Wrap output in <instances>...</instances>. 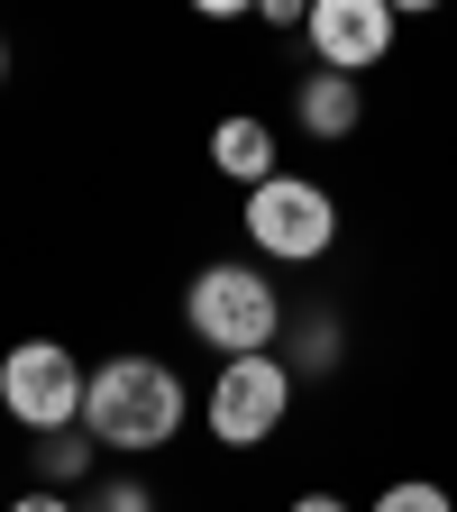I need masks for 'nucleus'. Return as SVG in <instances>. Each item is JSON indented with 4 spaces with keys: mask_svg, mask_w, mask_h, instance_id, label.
I'll list each match as a JSON object with an SVG mask.
<instances>
[{
    "mask_svg": "<svg viewBox=\"0 0 457 512\" xmlns=\"http://www.w3.org/2000/svg\"><path fill=\"white\" fill-rule=\"evenodd\" d=\"M183 320H192V339H202L211 357H275L293 311H284L275 275L256 266V256H220V266H202V275H192Z\"/></svg>",
    "mask_w": 457,
    "mask_h": 512,
    "instance_id": "f257e3e1",
    "label": "nucleus"
},
{
    "mask_svg": "<svg viewBox=\"0 0 457 512\" xmlns=\"http://www.w3.org/2000/svg\"><path fill=\"white\" fill-rule=\"evenodd\" d=\"M92 448H119V458H147L183 430V375L165 357H110L92 366V403H83Z\"/></svg>",
    "mask_w": 457,
    "mask_h": 512,
    "instance_id": "f03ea898",
    "label": "nucleus"
},
{
    "mask_svg": "<svg viewBox=\"0 0 457 512\" xmlns=\"http://www.w3.org/2000/svg\"><path fill=\"white\" fill-rule=\"evenodd\" d=\"M247 238H256L266 266H320V256L339 247V202H330V183H311V174L256 183V192H247Z\"/></svg>",
    "mask_w": 457,
    "mask_h": 512,
    "instance_id": "7ed1b4c3",
    "label": "nucleus"
},
{
    "mask_svg": "<svg viewBox=\"0 0 457 512\" xmlns=\"http://www.w3.org/2000/svg\"><path fill=\"white\" fill-rule=\"evenodd\" d=\"M83 403H92V366H74V348H55V339H19L10 357H0V412L28 421L37 439L83 430Z\"/></svg>",
    "mask_w": 457,
    "mask_h": 512,
    "instance_id": "20e7f679",
    "label": "nucleus"
},
{
    "mask_svg": "<svg viewBox=\"0 0 457 512\" xmlns=\"http://www.w3.org/2000/svg\"><path fill=\"white\" fill-rule=\"evenodd\" d=\"M293 412V366L284 357H229L211 375V394H202V421L220 448H266Z\"/></svg>",
    "mask_w": 457,
    "mask_h": 512,
    "instance_id": "39448f33",
    "label": "nucleus"
},
{
    "mask_svg": "<svg viewBox=\"0 0 457 512\" xmlns=\"http://www.w3.org/2000/svg\"><path fill=\"white\" fill-rule=\"evenodd\" d=\"M311 55L320 74H366L394 55V0H311Z\"/></svg>",
    "mask_w": 457,
    "mask_h": 512,
    "instance_id": "423d86ee",
    "label": "nucleus"
},
{
    "mask_svg": "<svg viewBox=\"0 0 457 512\" xmlns=\"http://www.w3.org/2000/svg\"><path fill=\"white\" fill-rule=\"evenodd\" d=\"M275 156H284V147H275V128H266V119H247V110L211 128V165H220L229 183H247V192H256V183H275V174H284Z\"/></svg>",
    "mask_w": 457,
    "mask_h": 512,
    "instance_id": "0eeeda50",
    "label": "nucleus"
},
{
    "mask_svg": "<svg viewBox=\"0 0 457 512\" xmlns=\"http://www.w3.org/2000/svg\"><path fill=\"white\" fill-rule=\"evenodd\" d=\"M293 119H302V138H348V128L366 119V92H357V74H302V92H293Z\"/></svg>",
    "mask_w": 457,
    "mask_h": 512,
    "instance_id": "6e6552de",
    "label": "nucleus"
},
{
    "mask_svg": "<svg viewBox=\"0 0 457 512\" xmlns=\"http://www.w3.org/2000/svg\"><path fill=\"white\" fill-rule=\"evenodd\" d=\"M275 357L293 366V384H302V375H330V366H339V320H330V311H293Z\"/></svg>",
    "mask_w": 457,
    "mask_h": 512,
    "instance_id": "1a4fd4ad",
    "label": "nucleus"
},
{
    "mask_svg": "<svg viewBox=\"0 0 457 512\" xmlns=\"http://www.w3.org/2000/svg\"><path fill=\"white\" fill-rule=\"evenodd\" d=\"M92 458H101V448H92V430H55V439H46V485L64 494L74 476H92Z\"/></svg>",
    "mask_w": 457,
    "mask_h": 512,
    "instance_id": "9d476101",
    "label": "nucleus"
},
{
    "mask_svg": "<svg viewBox=\"0 0 457 512\" xmlns=\"http://www.w3.org/2000/svg\"><path fill=\"white\" fill-rule=\"evenodd\" d=\"M366 512H457V503H448V485H430V476H394Z\"/></svg>",
    "mask_w": 457,
    "mask_h": 512,
    "instance_id": "9b49d317",
    "label": "nucleus"
},
{
    "mask_svg": "<svg viewBox=\"0 0 457 512\" xmlns=\"http://www.w3.org/2000/svg\"><path fill=\"white\" fill-rule=\"evenodd\" d=\"M83 512H156V494H147L138 476H110V485H101V494H92Z\"/></svg>",
    "mask_w": 457,
    "mask_h": 512,
    "instance_id": "f8f14e48",
    "label": "nucleus"
},
{
    "mask_svg": "<svg viewBox=\"0 0 457 512\" xmlns=\"http://www.w3.org/2000/svg\"><path fill=\"white\" fill-rule=\"evenodd\" d=\"M10 512H83V503H74V494H55V485H37V494H19Z\"/></svg>",
    "mask_w": 457,
    "mask_h": 512,
    "instance_id": "ddd939ff",
    "label": "nucleus"
},
{
    "mask_svg": "<svg viewBox=\"0 0 457 512\" xmlns=\"http://www.w3.org/2000/svg\"><path fill=\"white\" fill-rule=\"evenodd\" d=\"M293 512H357V503H339V494H302Z\"/></svg>",
    "mask_w": 457,
    "mask_h": 512,
    "instance_id": "4468645a",
    "label": "nucleus"
},
{
    "mask_svg": "<svg viewBox=\"0 0 457 512\" xmlns=\"http://www.w3.org/2000/svg\"><path fill=\"white\" fill-rule=\"evenodd\" d=\"M0 74H10V46H0Z\"/></svg>",
    "mask_w": 457,
    "mask_h": 512,
    "instance_id": "2eb2a0df",
    "label": "nucleus"
}]
</instances>
